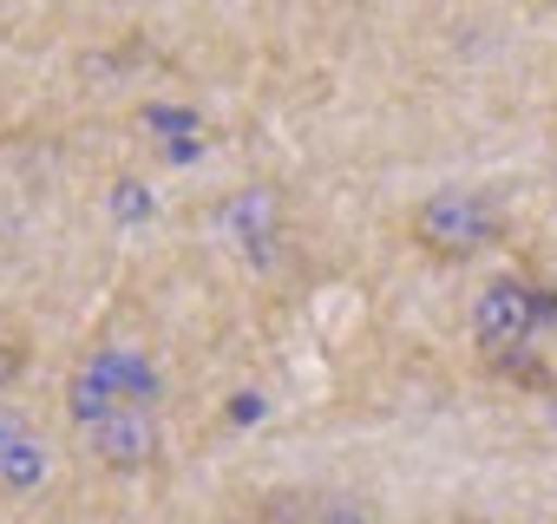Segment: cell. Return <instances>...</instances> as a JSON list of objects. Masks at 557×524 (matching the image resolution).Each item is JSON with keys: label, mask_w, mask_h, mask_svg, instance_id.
Wrapping results in <instances>:
<instances>
[{"label": "cell", "mask_w": 557, "mask_h": 524, "mask_svg": "<svg viewBox=\"0 0 557 524\" xmlns=\"http://www.w3.org/2000/svg\"><path fill=\"white\" fill-rule=\"evenodd\" d=\"M66 407H73V433L86 446V459H99L106 472L119 478H138L158 465L164 452V426H158V407H138V400H119L99 374H73L66 387Z\"/></svg>", "instance_id": "cell-1"}, {"label": "cell", "mask_w": 557, "mask_h": 524, "mask_svg": "<svg viewBox=\"0 0 557 524\" xmlns=\"http://www.w3.org/2000/svg\"><path fill=\"white\" fill-rule=\"evenodd\" d=\"M505 203L492 197V190H433V197H420L413 210H407V223H400V236L426 255V262H472V255H485V249H498L505 242Z\"/></svg>", "instance_id": "cell-2"}, {"label": "cell", "mask_w": 557, "mask_h": 524, "mask_svg": "<svg viewBox=\"0 0 557 524\" xmlns=\"http://www.w3.org/2000/svg\"><path fill=\"white\" fill-rule=\"evenodd\" d=\"M40 478H47V446L34 439V426H27L21 407L0 400V485L27 491V485H40Z\"/></svg>", "instance_id": "cell-3"}, {"label": "cell", "mask_w": 557, "mask_h": 524, "mask_svg": "<svg viewBox=\"0 0 557 524\" xmlns=\"http://www.w3.org/2000/svg\"><path fill=\"white\" fill-rule=\"evenodd\" d=\"M315 524H381V517H374V504H361V498H322V504H315Z\"/></svg>", "instance_id": "cell-4"}]
</instances>
